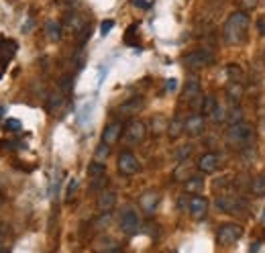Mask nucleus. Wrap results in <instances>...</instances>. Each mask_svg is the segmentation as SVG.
<instances>
[{
  "label": "nucleus",
  "mask_w": 265,
  "mask_h": 253,
  "mask_svg": "<svg viewBox=\"0 0 265 253\" xmlns=\"http://www.w3.org/2000/svg\"><path fill=\"white\" fill-rule=\"evenodd\" d=\"M249 25L251 19L245 10H235L228 14V19L222 25V37L228 45H239L245 43L247 39V33H249Z\"/></svg>",
  "instance_id": "obj_1"
},
{
  "label": "nucleus",
  "mask_w": 265,
  "mask_h": 253,
  "mask_svg": "<svg viewBox=\"0 0 265 253\" xmlns=\"http://www.w3.org/2000/svg\"><path fill=\"white\" fill-rule=\"evenodd\" d=\"M253 141H255V131L249 123L241 121V123L230 125L226 129V143L233 149H239V151L249 149L253 145Z\"/></svg>",
  "instance_id": "obj_2"
},
{
  "label": "nucleus",
  "mask_w": 265,
  "mask_h": 253,
  "mask_svg": "<svg viewBox=\"0 0 265 253\" xmlns=\"http://www.w3.org/2000/svg\"><path fill=\"white\" fill-rule=\"evenodd\" d=\"M214 206L221 212H226V214H239V212H245L247 210V200L241 198V196H226V194H219L214 198Z\"/></svg>",
  "instance_id": "obj_3"
},
{
  "label": "nucleus",
  "mask_w": 265,
  "mask_h": 253,
  "mask_svg": "<svg viewBox=\"0 0 265 253\" xmlns=\"http://www.w3.org/2000/svg\"><path fill=\"white\" fill-rule=\"evenodd\" d=\"M184 63L186 67H190V70H202V67H208L214 63V55L208 51V49H194V51H190L186 57H184Z\"/></svg>",
  "instance_id": "obj_4"
},
{
  "label": "nucleus",
  "mask_w": 265,
  "mask_h": 253,
  "mask_svg": "<svg viewBox=\"0 0 265 253\" xmlns=\"http://www.w3.org/2000/svg\"><path fill=\"white\" fill-rule=\"evenodd\" d=\"M241 235H243V229H241L239 225L226 223V225H222V227L217 231V241H219V245L228 247V245L237 243V241L241 239Z\"/></svg>",
  "instance_id": "obj_5"
},
{
  "label": "nucleus",
  "mask_w": 265,
  "mask_h": 253,
  "mask_svg": "<svg viewBox=\"0 0 265 253\" xmlns=\"http://www.w3.org/2000/svg\"><path fill=\"white\" fill-rule=\"evenodd\" d=\"M119 227H121V231H123L125 235H135V233H139V229H141V218H139L137 210H135V208H125V210L121 212Z\"/></svg>",
  "instance_id": "obj_6"
},
{
  "label": "nucleus",
  "mask_w": 265,
  "mask_h": 253,
  "mask_svg": "<svg viewBox=\"0 0 265 253\" xmlns=\"http://www.w3.org/2000/svg\"><path fill=\"white\" fill-rule=\"evenodd\" d=\"M117 165H119V172L123 176H135L141 170V163H139V159L135 157L132 151H121V155L117 159Z\"/></svg>",
  "instance_id": "obj_7"
},
{
  "label": "nucleus",
  "mask_w": 265,
  "mask_h": 253,
  "mask_svg": "<svg viewBox=\"0 0 265 253\" xmlns=\"http://www.w3.org/2000/svg\"><path fill=\"white\" fill-rule=\"evenodd\" d=\"M145 135H147V127H145V123H141V121H131V123L127 125V129L123 131L125 143H129V145L141 143V141L145 139Z\"/></svg>",
  "instance_id": "obj_8"
},
{
  "label": "nucleus",
  "mask_w": 265,
  "mask_h": 253,
  "mask_svg": "<svg viewBox=\"0 0 265 253\" xmlns=\"http://www.w3.org/2000/svg\"><path fill=\"white\" fill-rule=\"evenodd\" d=\"M200 90H202V86H200V80H198L196 76H192V78H188L186 80V86H184V92H181V100L184 102H196L198 100V96H200Z\"/></svg>",
  "instance_id": "obj_9"
},
{
  "label": "nucleus",
  "mask_w": 265,
  "mask_h": 253,
  "mask_svg": "<svg viewBox=\"0 0 265 253\" xmlns=\"http://www.w3.org/2000/svg\"><path fill=\"white\" fill-rule=\"evenodd\" d=\"M219 163H221L219 153H214V151H206V153L200 155V159H198V170H200L202 174H212V172H217Z\"/></svg>",
  "instance_id": "obj_10"
},
{
  "label": "nucleus",
  "mask_w": 265,
  "mask_h": 253,
  "mask_svg": "<svg viewBox=\"0 0 265 253\" xmlns=\"http://www.w3.org/2000/svg\"><path fill=\"white\" fill-rule=\"evenodd\" d=\"M208 206H210V202H208V198H204V196H194V198H190V214L196 218V221H200V218H204L206 216V212H208Z\"/></svg>",
  "instance_id": "obj_11"
},
{
  "label": "nucleus",
  "mask_w": 265,
  "mask_h": 253,
  "mask_svg": "<svg viewBox=\"0 0 265 253\" xmlns=\"http://www.w3.org/2000/svg\"><path fill=\"white\" fill-rule=\"evenodd\" d=\"M123 123H110V125H106L104 127V131H102V143H106V145H114L121 137H123Z\"/></svg>",
  "instance_id": "obj_12"
},
{
  "label": "nucleus",
  "mask_w": 265,
  "mask_h": 253,
  "mask_svg": "<svg viewBox=\"0 0 265 253\" xmlns=\"http://www.w3.org/2000/svg\"><path fill=\"white\" fill-rule=\"evenodd\" d=\"M204 127H206L204 114H190L186 119V123H184V131L188 135H194V137H196V135H200L204 131Z\"/></svg>",
  "instance_id": "obj_13"
},
{
  "label": "nucleus",
  "mask_w": 265,
  "mask_h": 253,
  "mask_svg": "<svg viewBox=\"0 0 265 253\" xmlns=\"http://www.w3.org/2000/svg\"><path fill=\"white\" fill-rule=\"evenodd\" d=\"M157 202H159V194L155 190H147L141 198H139V204L147 214H153L157 210Z\"/></svg>",
  "instance_id": "obj_14"
},
{
  "label": "nucleus",
  "mask_w": 265,
  "mask_h": 253,
  "mask_svg": "<svg viewBox=\"0 0 265 253\" xmlns=\"http://www.w3.org/2000/svg\"><path fill=\"white\" fill-rule=\"evenodd\" d=\"M143 104H145V100H143L141 96H132V98L125 100V102L121 104L119 112H121L123 116H131V114H135V112H139V110L143 108Z\"/></svg>",
  "instance_id": "obj_15"
},
{
  "label": "nucleus",
  "mask_w": 265,
  "mask_h": 253,
  "mask_svg": "<svg viewBox=\"0 0 265 253\" xmlns=\"http://www.w3.org/2000/svg\"><path fill=\"white\" fill-rule=\"evenodd\" d=\"M96 204L102 212H110L114 208V204H117V194H114L112 190H102L100 194H98Z\"/></svg>",
  "instance_id": "obj_16"
},
{
  "label": "nucleus",
  "mask_w": 265,
  "mask_h": 253,
  "mask_svg": "<svg viewBox=\"0 0 265 253\" xmlns=\"http://www.w3.org/2000/svg\"><path fill=\"white\" fill-rule=\"evenodd\" d=\"M219 106V100H217V96L214 94H206L204 98H202V106H200V114H204V116H210L212 112H214V108Z\"/></svg>",
  "instance_id": "obj_17"
},
{
  "label": "nucleus",
  "mask_w": 265,
  "mask_h": 253,
  "mask_svg": "<svg viewBox=\"0 0 265 253\" xmlns=\"http://www.w3.org/2000/svg\"><path fill=\"white\" fill-rule=\"evenodd\" d=\"M243 84L241 82H228L226 84V96L233 100V102H239V100L243 98Z\"/></svg>",
  "instance_id": "obj_18"
},
{
  "label": "nucleus",
  "mask_w": 265,
  "mask_h": 253,
  "mask_svg": "<svg viewBox=\"0 0 265 253\" xmlns=\"http://www.w3.org/2000/svg\"><path fill=\"white\" fill-rule=\"evenodd\" d=\"M47 110L49 112H57L61 106H63V94L61 92H51V94H49V98H47Z\"/></svg>",
  "instance_id": "obj_19"
},
{
  "label": "nucleus",
  "mask_w": 265,
  "mask_h": 253,
  "mask_svg": "<svg viewBox=\"0 0 265 253\" xmlns=\"http://www.w3.org/2000/svg\"><path fill=\"white\" fill-rule=\"evenodd\" d=\"M184 123H186V119H181L179 114H176L174 119H172V123H170V127H168V133H170V137H179L181 135V131H184Z\"/></svg>",
  "instance_id": "obj_20"
},
{
  "label": "nucleus",
  "mask_w": 265,
  "mask_h": 253,
  "mask_svg": "<svg viewBox=\"0 0 265 253\" xmlns=\"http://www.w3.org/2000/svg\"><path fill=\"white\" fill-rule=\"evenodd\" d=\"M249 188L255 196H265V174H257L251 184H249Z\"/></svg>",
  "instance_id": "obj_21"
},
{
  "label": "nucleus",
  "mask_w": 265,
  "mask_h": 253,
  "mask_svg": "<svg viewBox=\"0 0 265 253\" xmlns=\"http://www.w3.org/2000/svg\"><path fill=\"white\" fill-rule=\"evenodd\" d=\"M45 33H47L49 41H59L61 39V25L57 21H49L45 25Z\"/></svg>",
  "instance_id": "obj_22"
},
{
  "label": "nucleus",
  "mask_w": 265,
  "mask_h": 253,
  "mask_svg": "<svg viewBox=\"0 0 265 253\" xmlns=\"http://www.w3.org/2000/svg\"><path fill=\"white\" fill-rule=\"evenodd\" d=\"M202 188H204V180L200 176H192L186 180V192L198 194V192H202Z\"/></svg>",
  "instance_id": "obj_23"
},
{
  "label": "nucleus",
  "mask_w": 265,
  "mask_h": 253,
  "mask_svg": "<svg viewBox=\"0 0 265 253\" xmlns=\"http://www.w3.org/2000/svg\"><path fill=\"white\" fill-rule=\"evenodd\" d=\"M108 155H110V145L100 143V145L96 147V151H94V161H98V163H104V161L108 159Z\"/></svg>",
  "instance_id": "obj_24"
},
{
  "label": "nucleus",
  "mask_w": 265,
  "mask_h": 253,
  "mask_svg": "<svg viewBox=\"0 0 265 253\" xmlns=\"http://www.w3.org/2000/svg\"><path fill=\"white\" fill-rule=\"evenodd\" d=\"M192 151H194V147H192L190 143H186V145H179V147L174 151V157H176L177 161H186V159H190Z\"/></svg>",
  "instance_id": "obj_25"
},
{
  "label": "nucleus",
  "mask_w": 265,
  "mask_h": 253,
  "mask_svg": "<svg viewBox=\"0 0 265 253\" xmlns=\"http://www.w3.org/2000/svg\"><path fill=\"white\" fill-rule=\"evenodd\" d=\"M226 74H228V80L230 82H241L243 84V70H241V65L228 63L226 65Z\"/></svg>",
  "instance_id": "obj_26"
},
{
  "label": "nucleus",
  "mask_w": 265,
  "mask_h": 253,
  "mask_svg": "<svg viewBox=\"0 0 265 253\" xmlns=\"http://www.w3.org/2000/svg\"><path fill=\"white\" fill-rule=\"evenodd\" d=\"M243 121V110H241V106H230V112L226 114V125L230 127V125H237V123H241Z\"/></svg>",
  "instance_id": "obj_27"
},
{
  "label": "nucleus",
  "mask_w": 265,
  "mask_h": 253,
  "mask_svg": "<svg viewBox=\"0 0 265 253\" xmlns=\"http://www.w3.org/2000/svg\"><path fill=\"white\" fill-rule=\"evenodd\" d=\"M226 108L222 106V104H219L217 108H214V112L210 114V119H212V123L214 125H222V123H226Z\"/></svg>",
  "instance_id": "obj_28"
},
{
  "label": "nucleus",
  "mask_w": 265,
  "mask_h": 253,
  "mask_svg": "<svg viewBox=\"0 0 265 253\" xmlns=\"http://www.w3.org/2000/svg\"><path fill=\"white\" fill-rule=\"evenodd\" d=\"M104 172H106V167H104V163H98V161H92V163L88 165V176H90V180H94V178H100V176H106Z\"/></svg>",
  "instance_id": "obj_29"
},
{
  "label": "nucleus",
  "mask_w": 265,
  "mask_h": 253,
  "mask_svg": "<svg viewBox=\"0 0 265 253\" xmlns=\"http://www.w3.org/2000/svg\"><path fill=\"white\" fill-rule=\"evenodd\" d=\"M76 192H78V180L72 178V180L68 182V188H65V202H72L74 196H76Z\"/></svg>",
  "instance_id": "obj_30"
},
{
  "label": "nucleus",
  "mask_w": 265,
  "mask_h": 253,
  "mask_svg": "<svg viewBox=\"0 0 265 253\" xmlns=\"http://www.w3.org/2000/svg\"><path fill=\"white\" fill-rule=\"evenodd\" d=\"M137 31H139V23H132V25L127 29V33H125V43H127V45H132V43H135Z\"/></svg>",
  "instance_id": "obj_31"
},
{
  "label": "nucleus",
  "mask_w": 265,
  "mask_h": 253,
  "mask_svg": "<svg viewBox=\"0 0 265 253\" xmlns=\"http://www.w3.org/2000/svg\"><path fill=\"white\" fill-rule=\"evenodd\" d=\"M21 129H23V125H21L19 119H6L4 121V131H8V133H16V131H21Z\"/></svg>",
  "instance_id": "obj_32"
},
{
  "label": "nucleus",
  "mask_w": 265,
  "mask_h": 253,
  "mask_svg": "<svg viewBox=\"0 0 265 253\" xmlns=\"http://www.w3.org/2000/svg\"><path fill=\"white\" fill-rule=\"evenodd\" d=\"M72 84H74L72 76H65V78H61V82H59V92H61V94H68V92L72 90Z\"/></svg>",
  "instance_id": "obj_33"
},
{
  "label": "nucleus",
  "mask_w": 265,
  "mask_h": 253,
  "mask_svg": "<svg viewBox=\"0 0 265 253\" xmlns=\"http://www.w3.org/2000/svg\"><path fill=\"white\" fill-rule=\"evenodd\" d=\"M112 27H114V21H110V19H108V21H102V25H100V35L106 37L108 33L112 31Z\"/></svg>",
  "instance_id": "obj_34"
},
{
  "label": "nucleus",
  "mask_w": 265,
  "mask_h": 253,
  "mask_svg": "<svg viewBox=\"0 0 265 253\" xmlns=\"http://www.w3.org/2000/svg\"><path fill=\"white\" fill-rule=\"evenodd\" d=\"M21 147H25V145L14 143V141H2L0 143V149H21Z\"/></svg>",
  "instance_id": "obj_35"
},
{
  "label": "nucleus",
  "mask_w": 265,
  "mask_h": 253,
  "mask_svg": "<svg viewBox=\"0 0 265 253\" xmlns=\"http://www.w3.org/2000/svg\"><path fill=\"white\" fill-rule=\"evenodd\" d=\"M177 90V82L176 80H168V82H165V92H168V94H174Z\"/></svg>",
  "instance_id": "obj_36"
},
{
  "label": "nucleus",
  "mask_w": 265,
  "mask_h": 253,
  "mask_svg": "<svg viewBox=\"0 0 265 253\" xmlns=\"http://www.w3.org/2000/svg\"><path fill=\"white\" fill-rule=\"evenodd\" d=\"M177 204H179V210H184V208H190V200H188L186 196H181V198L177 200Z\"/></svg>",
  "instance_id": "obj_37"
},
{
  "label": "nucleus",
  "mask_w": 265,
  "mask_h": 253,
  "mask_svg": "<svg viewBox=\"0 0 265 253\" xmlns=\"http://www.w3.org/2000/svg\"><path fill=\"white\" fill-rule=\"evenodd\" d=\"M257 29H259L261 35H265V16H261V19L257 21Z\"/></svg>",
  "instance_id": "obj_38"
},
{
  "label": "nucleus",
  "mask_w": 265,
  "mask_h": 253,
  "mask_svg": "<svg viewBox=\"0 0 265 253\" xmlns=\"http://www.w3.org/2000/svg\"><path fill=\"white\" fill-rule=\"evenodd\" d=\"M132 4H135V6H139V8H147V6H149V2H147V0H132Z\"/></svg>",
  "instance_id": "obj_39"
},
{
  "label": "nucleus",
  "mask_w": 265,
  "mask_h": 253,
  "mask_svg": "<svg viewBox=\"0 0 265 253\" xmlns=\"http://www.w3.org/2000/svg\"><path fill=\"white\" fill-rule=\"evenodd\" d=\"M31 29H33V21H31V19H29V21H27V23H25V27H23V33H29V31H31Z\"/></svg>",
  "instance_id": "obj_40"
},
{
  "label": "nucleus",
  "mask_w": 265,
  "mask_h": 253,
  "mask_svg": "<svg viewBox=\"0 0 265 253\" xmlns=\"http://www.w3.org/2000/svg\"><path fill=\"white\" fill-rule=\"evenodd\" d=\"M2 237H4V227L0 225V241H2Z\"/></svg>",
  "instance_id": "obj_41"
},
{
  "label": "nucleus",
  "mask_w": 265,
  "mask_h": 253,
  "mask_svg": "<svg viewBox=\"0 0 265 253\" xmlns=\"http://www.w3.org/2000/svg\"><path fill=\"white\" fill-rule=\"evenodd\" d=\"M0 253H8V249H4V247H0Z\"/></svg>",
  "instance_id": "obj_42"
},
{
  "label": "nucleus",
  "mask_w": 265,
  "mask_h": 253,
  "mask_svg": "<svg viewBox=\"0 0 265 253\" xmlns=\"http://www.w3.org/2000/svg\"><path fill=\"white\" fill-rule=\"evenodd\" d=\"M263 227H265V208H263Z\"/></svg>",
  "instance_id": "obj_43"
},
{
  "label": "nucleus",
  "mask_w": 265,
  "mask_h": 253,
  "mask_svg": "<svg viewBox=\"0 0 265 253\" xmlns=\"http://www.w3.org/2000/svg\"><path fill=\"white\" fill-rule=\"evenodd\" d=\"M2 202H4V198H2V196H0V206H2Z\"/></svg>",
  "instance_id": "obj_44"
},
{
  "label": "nucleus",
  "mask_w": 265,
  "mask_h": 253,
  "mask_svg": "<svg viewBox=\"0 0 265 253\" xmlns=\"http://www.w3.org/2000/svg\"><path fill=\"white\" fill-rule=\"evenodd\" d=\"M0 116H2V106H0Z\"/></svg>",
  "instance_id": "obj_45"
},
{
  "label": "nucleus",
  "mask_w": 265,
  "mask_h": 253,
  "mask_svg": "<svg viewBox=\"0 0 265 253\" xmlns=\"http://www.w3.org/2000/svg\"><path fill=\"white\" fill-rule=\"evenodd\" d=\"M263 131H265V119H263Z\"/></svg>",
  "instance_id": "obj_46"
},
{
  "label": "nucleus",
  "mask_w": 265,
  "mask_h": 253,
  "mask_svg": "<svg viewBox=\"0 0 265 253\" xmlns=\"http://www.w3.org/2000/svg\"><path fill=\"white\" fill-rule=\"evenodd\" d=\"M106 253H110V251H106Z\"/></svg>",
  "instance_id": "obj_47"
}]
</instances>
